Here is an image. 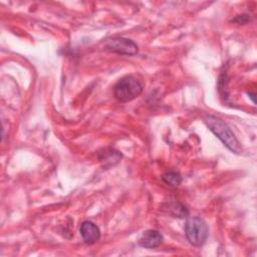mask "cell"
Returning a JSON list of instances; mask_svg holds the SVG:
<instances>
[{"label": "cell", "instance_id": "1", "mask_svg": "<svg viewBox=\"0 0 257 257\" xmlns=\"http://www.w3.org/2000/svg\"><path fill=\"white\" fill-rule=\"evenodd\" d=\"M205 122L210 128V131L233 153L240 154L242 149L241 145L232 133L231 128L228 126L226 122H224L221 118L209 115L205 118Z\"/></svg>", "mask_w": 257, "mask_h": 257}, {"label": "cell", "instance_id": "2", "mask_svg": "<svg viewBox=\"0 0 257 257\" xmlns=\"http://www.w3.org/2000/svg\"><path fill=\"white\" fill-rule=\"evenodd\" d=\"M144 89V85L136 77L130 75L121 78L113 87V94L120 102H127L138 97Z\"/></svg>", "mask_w": 257, "mask_h": 257}, {"label": "cell", "instance_id": "3", "mask_svg": "<svg viewBox=\"0 0 257 257\" xmlns=\"http://www.w3.org/2000/svg\"><path fill=\"white\" fill-rule=\"evenodd\" d=\"M185 235L193 246H202L209 235L207 223L199 217H191L185 224Z\"/></svg>", "mask_w": 257, "mask_h": 257}, {"label": "cell", "instance_id": "4", "mask_svg": "<svg viewBox=\"0 0 257 257\" xmlns=\"http://www.w3.org/2000/svg\"><path fill=\"white\" fill-rule=\"evenodd\" d=\"M104 46L107 50L122 55H134L138 52V45L127 38H111L105 42Z\"/></svg>", "mask_w": 257, "mask_h": 257}, {"label": "cell", "instance_id": "5", "mask_svg": "<svg viewBox=\"0 0 257 257\" xmlns=\"http://www.w3.org/2000/svg\"><path fill=\"white\" fill-rule=\"evenodd\" d=\"M80 235L86 244H94L100 238L99 228L90 221H84L80 225Z\"/></svg>", "mask_w": 257, "mask_h": 257}, {"label": "cell", "instance_id": "6", "mask_svg": "<svg viewBox=\"0 0 257 257\" xmlns=\"http://www.w3.org/2000/svg\"><path fill=\"white\" fill-rule=\"evenodd\" d=\"M163 243V236L157 230L146 231L139 240V244L145 248H156Z\"/></svg>", "mask_w": 257, "mask_h": 257}, {"label": "cell", "instance_id": "7", "mask_svg": "<svg viewBox=\"0 0 257 257\" xmlns=\"http://www.w3.org/2000/svg\"><path fill=\"white\" fill-rule=\"evenodd\" d=\"M163 182L171 187H178L182 183V177L179 173L168 172L162 176Z\"/></svg>", "mask_w": 257, "mask_h": 257}]
</instances>
